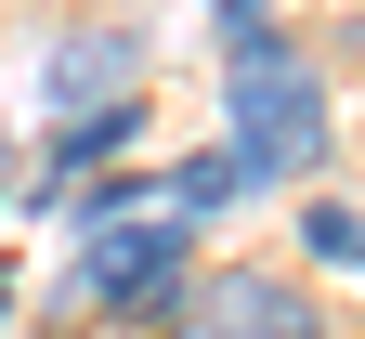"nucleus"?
Masks as SVG:
<instances>
[{
	"instance_id": "1",
	"label": "nucleus",
	"mask_w": 365,
	"mask_h": 339,
	"mask_svg": "<svg viewBox=\"0 0 365 339\" xmlns=\"http://www.w3.org/2000/svg\"><path fill=\"white\" fill-rule=\"evenodd\" d=\"M222 143L248 157V196H300L339 143L327 66L287 39L274 0H222Z\"/></svg>"
},
{
	"instance_id": "2",
	"label": "nucleus",
	"mask_w": 365,
	"mask_h": 339,
	"mask_svg": "<svg viewBox=\"0 0 365 339\" xmlns=\"http://www.w3.org/2000/svg\"><path fill=\"white\" fill-rule=\"evenodd\" d=\"M196 222L182 209H118V222H78V248H66V287L53 300L91 313V326H118V339H170L182 300H196Z\"/></svg>"
},
{
	"instance_id": "3",
	"label": "nucleus",
	"mask_w": 365,
	"mask_h": 339,
	"mask_svg": "<svg viewBox=\"0 0 365 339\" xmlns=\"http://www.w3.org/2000/svg\"><path fill=\"white\" fill-rule=\"evenodd\" d=\"M170 339H339V326H327V300H313L300 274H274V261H209Z\"/></svg>"
},
{
	"instance_id": "4",
	"label": "nucleus",
	"mask_w": 365,
	"mask_h": 339,
	"mask_svg": "<svg viewBox=\"0 0 365 339\" xmlns=\"http://www.w3.org/2000/svg\"><path fill=\"white\" fill-rule=\"evenodd\" d=\"M118 91H144V26H91V39H66V53L39 66V105H53V118L118 105Z\"/></svg>"
},
{
	"instance_id": "5",
	"label": "nucleus",
	"mask_w": 365,
	"mask_h": 339,
	"mask_svg": "<svg viewBox=\"0 0 365 339\" xmlns=\"http://www.w3.org/2000/svg\"><path fill=\"white\" fill-rule=\"evenodd\" d=\"M157 183H170V209H182V222H222V209L248 196V157H235V143H196V157H170Z\"/></svg>"
},
{
	"instance_id": "6",
	"label": "nucleus",
	"mask_w": 365,
	"mask_h": 339,
	"mask_svg": "<svg viewBox=\"0 0 365 339\" xmlns=\"http://www.w3.org/2000/svg\"><path fill=\"white\" fill-rule=\"evenodd\" d=\"M300 261L365 274V209H352V196H300Z\"/></svg>"
},
{
	"instance_id": "7",
	"label": "nucleus",
	"mask_w": 365,
	"mask_h": 339,
	"mask_svg": "<svg viewBox=\"0 0 365 339\" xmlns=\"http://www.w3.org/2000/svg\"><path fill=\"white\" fill-rule=\"evenodd\" d=\"M0 313H14V287H0Z\"/></svg>"
},
{
	"instance_id": "8",
	"label": "nucleus",
	"mask_w": 365,
	"mask_h": 339,
	"mask_svg": "<svg viewBox=\"0 0 365 339\" xmlns=\"http://www.w3.org/2000/svg\"><path fill=\"white\" fill-rule=\"evenodd\" d=\"M209 14H222V0H209Z\"/></svg>"
}]
</instances>
